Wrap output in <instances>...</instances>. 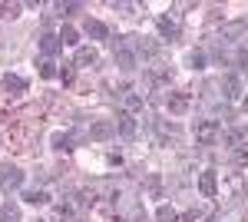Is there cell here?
I'll list each match as a JSON object with an SVG mask.
<instances>
[{
	"label": "cell",
	"instance_id": "cell-1",
	"mask_svg": "<svg viewBox=\"0 0 248 222\" xmlns=\"http://www.w3.org/2000/svg\"><path fill=\"white\" fill-rule=\"evenodd\" d=\"M113 43V56H116V67H123V70H136V63H139V56H136V50L126 43V37L123 40H109Z\"/></svg>",
	"mask_w": 248,
	"mask_h": 222
},
{
	"label": "cell",
	"instance_id": "cell-2",
	"mask_svg": "<svg viewBox=\"0 0 248 222\" xmlns=\"http://www.w3.org/2000/svg\"><path fill=\"white\" fill-rule=\"evenodd\" d=\"M245 34H248V20H229V23L218 27L215 40H218V43H235V40H242Z\"/></svg>",
	"mask_w": 248,
	"mask_h": 222
},
{
	"label": "cell",
	"instance_id": "cell-3",
	"mask_svg": "<svg viewBox=\"0 0 248 222\" xmlns=\"http://www.w3.org/2000/svg\"><path fill=\"white\" fill-rule=\"evenodd\" d=\"M218 136H222V126H218L215 120H202V123H195V143H199V146H212Z\"/></svg>",
	"mask_w": 248,
	"mask_h": 222
},
{
	"label": "cell",
	"instance_id": "cell-4",
	"mask_svg": "<svg viewBox=\"0 0 248 222\" xmlns=\"http://www.w3.org/2000/svg\"><path fill=\"white\" fill-rule=\"evenodd\" d=\"M23 183V172L17 166H0V189L3 192H10V189H20Z\"/></svg>",
	"mask_w": 248,
	"mask_h": 222
},
{
	"label": "cell",
	"instance_id": "cell-5",
	"mask_svg": "<svg viewBox=\"0 0 248 222\" xmlns=\"http://www.w3.org/2000/svg\"><path fill=\"white\" fill-rule=\"evenodd\" d=\"M113 133H116V126L109 123V120H93V123H90V130H86V136L96 139V143H103V139H109Z\"/></svg>",
	"mask_w": 248,
	"mask_h": 222
},
{
	"label": "cell",
	"instance_id": "cell-6",
	"mask_svg": "<svg viewBox=\"0 0 248 222\" xmlns=\"http://www.w3.org/2000/svg\"><path fill=\"white\" fill-rule=\"evenodd\" d=\"M155 27H159L162 40H179V20H175V17H169V14H159V17H155Z\"/></svg>",
	"mask_w": 248,
	"mask_h": 222
},
{
	"label": "cell",
	"instance_id": "cell-7",
	"mask_svg": "<svg viewBox=\"0 0 248 222\" xmlns=\"http://www.w3.org/2000/svg\"><path fill=\"white\" fill-rule=\"evenodd\" d=\"M218 86H222V96H225V100H238V96H242V76L229 73Z\"/></svg>",
	"mask_w": 248,
	"mask_h": 222
},
{
	"label": "cell",
	"instance_id": "cell-8",
	"mask_svg": "<svg viewBox=\"0 0 248 222\" xmlns=\"http://www.w3.org/2000/svg\"><path fill=\"white\" fill-rule=\"evenodd\" d=\"M166 106H169L172 116L189 113V93H169V96H166Z\"/></svg>",
	"mask_w": 248,
	"mask_h": 222
},
{
	"label": "cell",
	"instance_id": "cell-9",
	"mask_svg": "<svg viewBox=\"0 0 248 222\" xmlns=\"http://www.w3.org/2000/svg\"><path fill=\"white\" fill-rule=\"evenodd\" d=\"M199 192H202L205 199H215V192H218V179H215V172H202V176H199Z\"/></svg>",
	"mask_w": 248,
	"mask_h": 222
},
{
	"label": "cell",
	"instance_id": "cell-10",
	"mask_svg": "<svg viewBox=\"0 0 248 222\" xmlns=\"http://www.w3.org/2000/svg\"><path fill=\"white\" fill-rule=\"evenodd\" d=\"M40 50L46 56H57L60 50H63V43H60V37H53V34H43V37H40Z\"/></svg>",
	"mask_w": 248,
	"mask_h": 222
},
{
	"label": "cell",
	"instance_id": "cell-11",
	"mask_svg": "<svg viewBox=\"0 0 248 222\" xmlns=\"http://www.w3.org/2000/svg\"><path fill=\"white\" fill-rule=\"evenodd\" d=\"M73 63H77V67H96V50L93 47H77Z\"/></svg>",
	"mask_w": 248,
	"mask_h": 222
},
{
	"label": "cell",
	"instance_id": "cell-12",
	"mask_svg": "<svg viewBox=\"0 0 248 222\" xmlns=\"http://www.w3.org/2000/svg\"><path fill=\"white\" fill-rule=\"evenodd\" d=\"M136 120H133V113H119V133H123V139H133L136 136Z\"/></svg>",
	"mask_w": 248,
	"mask_h": 222
},
{
	"label": "cell",
	"instance_id": "cell-13",
	"mask_svg": "<svg viewBox=\"0 0 248 222\" xmlns=\"http://www.w3.org/2000/svg\"><path fill=\"white\" fill-rule=\"evenodd\" d=\"M0 83H3V90H7V93H23V90H27V80L17 76V73H7Z\"/></svg>",
	"mask_w": 248,
	"mask_h": 222
},
{
	"label": "cell",
	"instance_id": "cell-14",
	"mask_svg": "<svg viewBox=\"0 0 248 222\" xmlns=\"http://www.w3.org/2000/svg\"><path fill=\"white\" fill-rule=\"evenodd\" d=\"M86 37H93V40H106L109 37V30H106V23H99V20H86Z\"/></svg>",
	"mask_w": 248,
	"mask_h": 222
},
{
	"label": "cell",
	"instance_id": "cell-15",
	"mask_svg": "<svg viewBox=\"0 0 248 222\" xmlns=\"http://www.w3.org/2000/svg\"><path fill=\"white\" fill-rule=\"evenodd\" d=\"M0 222H20V205L17 203H3L0 205Z\"/></svg>",
	"mask_w": 248,
	"mask_h": 222
},
{
	"label": "cell",
	"instance_id": "cell-16",
	"mask_svg": "<svg viewBox=\"0 0 248 222\" xmlns=\"http://www.w3.org/2000/svg\"><path fill=\"white\" fill-rule=\"evenodd\" d=\"M50 143H53V149H60V153H70V149H73V136H70V133H53Z\"/></svg>",
	"mask_w": 248,
	"mask_h": 222
},
{
	"label": "cell",
	"instance_id": "cell-17",
	"mask_svg": "<svg viewBox=\"0 0 248 222\" xmlns=\"http://www.w3.org/2000/svg\"><path fill=\"white\" fill-rule=\"evenodd\" d=\"M23 199H27L30 205H46V203H50V196H46L43 189H27V192H23Z\"/></svg>",
	"mask_w": 248,
	"mask_h": 222
},
{
	"label": "cell",
	"instance_id": "cell-18",
	"mask_svg": "<svg viewBox=\"0 0 248 222\" xmlns=\"http://www.w3.org/2000/svg\"><path fill=\"white\" fill-rule=\"evenodd\" d=\"M155 133H159V139H179V130L172 123H162V120H155Z\"/></svg>",
	"mask_w": 248,
	"mask_h": 222
},
{
	"label": "cell",
	"instance_id": "cell-19",
	"mask_svg": "<svg viewBox=\"0 0 248 222\" xmlns=\"http://www.w3.org/2000/svg\"><path fill=\"white\" fill-rule=\"evenodd\" d=\"M37 67H40V76H43V80H53V76H57V63H53L50 56H46V60H40Z\"/></svg>",
	"mask_w": 248,
	"mask_h": 222
},
{
	"label": "cell",
	"instance_id": "cell-20",
	"mask_svg": "<svg viewBox=\"0 0 248 222\" xmlns=\"http://www.w3.org/2000/svg\"><path fill=\"white\" fill-rule=\"evenodd\" d=\"M60 43H66V47H77V43H79V34L73 30V27H63V30H60Z\"/></svg>",
	"mask_w": 248,
	"mask_h": 222
},
{
	"label": "cell",
	"instance_id": "cell-21",
	"mask_svg": "<svg viewBox=\"0 0 248 222\" xmlns=\"http://www.w3.org/2000/svg\"><path fill=\"white\" fill-rule=\"evenodd\" d=\"M142 110V96H139V93H129V96H126V113H139Z\"/></svg>",
	"mask_w": 248,
	"mask_h": 222
},
{
	"label": "cell",
	"instance_id": "cell-22",
	"mask_svg": "<svg viewBox=\"0 0 248 222\" xmlns=\"http://www.w3.org/2000/svg\"><path fill=\"white\" fill-rule=\"evenodd\" d=\"M60 17H73V14H79L83 10V3H57Z\"/></svg>",
	"mask_w": 248,
	"mask_h": 222
},
{
	"label": "cell",
	"instance_id": "cell-23",
	"mask_svg": "<svg viewBox=\"0 0 248 222\" xmlns=\"http://www.w3.org/2000/svg\"><path fill=\"white\" fill-rule=\"evenodd\" d=\"M20 14V3H0V17L3 20H14Z\"/></svg>",
	"mask_w": 248,
	"mask_h": 222
},
{
	"label": "cell",
	"instance_id": "cell-24",
	"mask_svg": "<svg viewBox=\"0 0 248 222\" xmlns=\"http://www.w3.org/2000/svg\"><path fill=\"white\" fill-rule=\"evenodd\" d=\"M155 219H159V222H175V209H172V205H159Z\"/></svg>",
	"mask_w": 248,
	"mask_h": 222
},
{
	"label": "cell",
	"instance_id": "cell-25",
	"mask_svg": "<svg viewBox=\"0 0 248 222\" xmlns=\"http://www.w3.org/2000/svg\"><path fill=\"white\" fill-rule=\"evenodd\" d=\"M232 156H235V163H238V166H248V143L235 146V153H232Z\"/></svg>",
	"mask_w": 248,
	"mask_h": 222
},
{
	"label": "cell",
	"instance_id": "cell-26",
	"mask_svg": "<svg viewBox=\"0 0 248 222\" xmlns=\"http://www.w3.org/2000/svg\"><path fill=\"white\" fill-rule=\"evenodd\" d=\"M205 216H209V209H189L182 216V222H199V219H205Z\"/></svg>",
	"mask_w": 248,
	"mask_h": 222
},
{
	"label": "cell",
	"instance_id": "cell-27",
	"mask_svg": "<svg viewBox=\"0 0 248 222\" xmlns=\"http://www.w3.org/2000/svg\"><path fill=\"white\" fill-rule=\"evenodd\" d=\"M189 63H192V67H195V70H202V67H205V53H202V50H192Z\"/></svg>",
	"mask_w": 248,
	"mask_h": 222
},
{
	"label": "cell",
	"instance_id": "cell-28",
	"mask_svg": "<svg viewBox=\"0 0 248 222\" xmlns=\"http://www.w3.org/2000/svg\"><path fill=\"white\" fill-rule=\"evenodd\" d=\"M57 219H73V209H70L66 203H60L57 205Z\"/></svg>",
	"mask_w": 248,
	"mask_h": 222
},
{
	"label": "cell",
	"instance_id": "cell-29",
	"mask_svg": "<svg viewBox=\"0 0 248 222\" xmlns=\"http://www.w3.org/2000/svg\"><path fill=\"white\" fill-rule=\"evenodd\" d=\"M242 106H245V113H248V100H245V103H242Z\"/></svg>",
	"mask_w": 248,
	"mask_h": 222
}]
</instances>
